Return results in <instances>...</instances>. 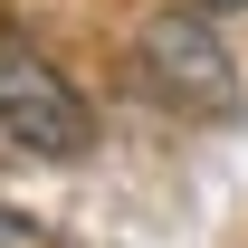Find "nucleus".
<instances>
[{
  "mask_svg": "<svg viewBox=\"0 0 248 248\" xmlns=\"http://www.w3.org/2000/svg\"><path fill=\"white\" fill-rule=\"evenodd\" d=\"M191 10H248V0H191Z\"/></svg>",
  "mask_w": 248,
  "mask_h": 248,
  "instance_id": "nucleus-4",
  "label": "nucleus"
},
{
  "mask_svg": "<svg viewBox=\"0 0 248 248\" xmlns=\"http://www.w3.org/2000/svg\"><path fill=\"white\" fill-rule=\"evenodd\" d=\"M0 248H58V239H48L29 210H0Z\"/></svg>",
  "mask_w": 248,
  "mask_h": 248,
  "instance_id": "nucleus-3",
  "label": "nucleus"
},
{
  "mask_svg": "<svg viewBox=\"0 0 248 248\" xmlns=\"http://www.w3.org/2000/svg\"><path fill=\"white\" fill-rule=\"evenodd\" d=\"M134 86L172 115H239V67L219 48L210 10H153L134 38Z\"/></svg>",
  "mask_w": 248,
  "mask_h": 248,
  "instance_id": "nucleus-1",
  "label": "nucleus"
},
{
  "mask_svg": "<svg viewBox=\"0 0 248 248\" xmlns=\"http://www.w3.org/2000/svg\"><path fill=\"white\" fill-rule=\"evenodd\" d=\"M0 143L29 153V162H77L95 143L86 95L67 86L48 58H29V48H0Z\"/></svg>",
  "mask_w": 248,
  "mask_h": 248,
  "instance_id": "nucleus-2",
  "label": "nucleus"
}]
</instances>
